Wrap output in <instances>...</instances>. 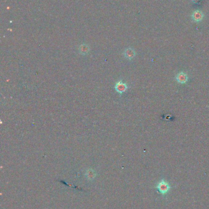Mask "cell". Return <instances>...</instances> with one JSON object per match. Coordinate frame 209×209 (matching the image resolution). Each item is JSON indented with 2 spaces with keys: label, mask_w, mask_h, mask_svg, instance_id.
Listing matches in <instances>:
<instances>
[{
  "label": "cell",
  "mask_w": 209,
  "mask_h": 209,
  "mask_svg": "<svg viewBox=\"0 0 209 209\" xmlns=\"http://www.w3.org/2000/svg\"><path fill=\"white\" fill-rule=\"evenodd\" d=\"M171 188L170 184L164 179L161 180L155 187V188L157 189L159 193L163 196L167 195L170 192Z\"/></svg>",
  "instance_id": "1"
},
{
  "label": "cell",
  "mask_w": 209,
  "mask_h": 209,
  "mask_svg": "<svg viewBox=\"0 0 209 209\" xmlns=\"http://www.w3.org/2000/svg\"><path fill=\"white\" fill-rule=\"evenodd\" d=\"M114 88L116 92H117L119 94H122L126 91V90L128 88V86L127 84L124 83L122 80H118L115 84Z\"/></svg>",
  "instance_id": "2"
},
{
  "label": "cell",
  "mask_w": 209,
  "mask_h": 209,
  "mask_svg": "<svg viewBox=\"0 0 209 209\" xmlns=\"http://www.w3.org/2000/svg\"><path fill=\"white\" fill-rule=\"evenodd\" d=\"M176 81L180 84L186 83L188 81V76L184 72H180L178 73L176 77Z\"/></svg>",
  "instance_id": "3"
},
{
  "label": "cell",
  "mask_w": 209,
  "mask_h": 209,
  "mask_svg": "<svg viewBox=\"0 0 209 209\" xmlns=\"http://www.w3.org/2000/svg\"><path fill=\"white\" fill-rule=\"evenodd\" d=\"M123 54L124 57L126 59H127L128 60H131L135 57L136 51L132 48H128L125 50Z\"/></svg>",
  "instance_id": "4"
},
{
  "label": "cell",
  "mask_w": 209,
  "mask_h": 209,
  "mask_svg": "<svg viewBox=\"0 0 209 209\" xmlns=\"http://www.w3.org/2000/svg\"><path fill=\"white\" fill-rule=\"evenodd\" d=\"M192 18L193 20L196 21V22H199L201 21L204 17V15L203 13V12L201 10H195L192 14Z\"/></svg>",
  "instance_id": "5"
},
{
  "label": "cell",
  "mask_w": 209,
  "mask_h": 209,
  "mask_svg": "<svg viewBox=\"0 0 209 209\" xmlns=\"http://www.w3.org/2000/svg\"><path fill=\"white\" fill-rule=\"evenodd\" d=\"M78 50L80 54L87 55L90 52V47L86 43H82L79 46Z\"/></svg>",
  "instance_id": "6"
},
{
  "label": "cell",
  "mask_w": 209,
  "mask_h": 209,
  "mask_svg": "<svg viewBox=\"0 0 209 209\" xmlns=\"http://www.w3.org/2000/svg\"><path fill=\"white\" fill-rule=\"evenodd\" d=\"M201 0H192V1L193 2H195V3H197V2H198L199 1H200Z\"/></svg>",
  "instance_id": "7"
}]
</instances>
